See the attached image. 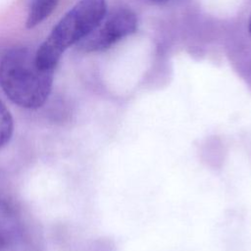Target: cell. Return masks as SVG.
Returning <instances> with one entry per match:
<instances>
[{
  "mask_svg": "<svg viewBox=\"0 0 251 251\" xmlns=\"http://www.w3.org/2000/svg\"><path fill=\"white\" fill-rule=\"evenodd\" d=\"M60 0H30L25 20V27L30 29L45 21L56 9Z\"/></svg>",
  "mask_w": 251,
  "mask_h": 251,
  "instance_id": "5b68a950",
  "label": "cell"
},
{
  "mask_svg": "<svg viewBox=\"0 0 251 251\" xmlns=\"http://www.w3.org/2000/svg\"><path fill=\"white\" fill-rule=\"evenodd\" d=\"M152 1H155V2H165V1H168V0H152Z\"/></svg>",
  "mask_w": 251,
  "mask_h": 251,
  "instance_id": "ba28073f",
  "label": "cell"
},
{
  "mask_svg": "<svg viewBox=\"0 0 251 251\" xmlns=\"http://www.w3.org/2000/svg\"><path fill=\"white\" fill-rule=\"evenodd\" d=\"M54 72L38 65L35 50L14 47L0 60V87L14 104L25 109H38L51 93Z\"/></svg>",
  "mask_w": 251,
  "mask_h": 251,
  "instance_id": "6da1fadb",
  "label": "cell"
},
{
  "mask_svg": "<svg viewBox=\"0 0 251 251\" xmlns=\"http://www.w3.org/2000/svg\"><path fill=\"white\" fill-rule=\"evenodd\" d=\"M14 132V120L6 105L0 100V149L11 139Z\"/></svg>",
  "mask_w": 251,
  "mask_h": 251,
  "instance_id": "8992f818",
  "label": "cell"
},
{
  "mask_svg": "<svg viewBox=\"0 0 251 251\" xmlns=\"http://www.w3.org/2000/svg\"><path fill=\"white\" fill-rule=\"evenodd\" d=\"M137 18L133 11L120 7L107 13L101 23L79 43L77 48L85 53L101 52L136 30Z\"/></svg>",
  "mask_w": 251,
  "mask_h": 251,
  "instance_id": "3957f363",
  "label": "cell"
},
{
  "mask_svg": "<svg viewBox=\"0 0 251 251\" xmlns=\"http://www.w3.org/2000/svg\"><path fill=\"white\" fill-rule=\"evenodd\" d=\"M107 14L106 0H78L35 50L38 65L55 71L65 51L84 39Z\"/></svg>",
  "mask_w": 251,
  "mask_h": 251,
  "instance_id": "7a4b0ae2",
  "label": "cell"
},
{
  "mask_svg": "<svg viewBox=\"0 0 251 251\" xmlns=\"http://www.w3.org/2000/svg\"><path fill=\"white\" fill-rule=\"evenodd\" d=\"M248 28H249V32L251 34V17H250V20H249V26H248Z\"/></svg>",
  "mask_w": 251,
  "mask_h": 251,
  "instance_id": "52a82bcc",
  "label": "cell"
},
{
  "mask_svg": "<svg viewBox=\"0 0 251 251\" xmlns=\"http://www.w3.org/2000/svg\"><path fill=\"white\" fill-rule=\"evenodd\" d=\"M23 236V226L15 207L0 198V251L15 247Z\"/></svg>",
  "mask_w": 251,
  "mask_h": 251,
  "instance_id": "277c9868",
  "label": "cell"
}]
</instances>
